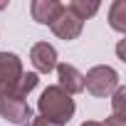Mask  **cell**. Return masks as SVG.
<instances>
[{
  "instance_id": "cell-1",
  "label": "cell",
  "mask_w": 126,
  "mask_h": 126,
  "mask_svg": "<svg viewBox=\"0 0 126 126\" xmlns=\"http://www.w3.org/2000/svg\"><path fill=\"white\" fill-rule=\"evenodd\" d=\"M37 109H40L45 121H49L52 126H62L74 114V99L54 84V87H47L42 92V96L37 99Z\"/></svg>"
},
{
  "instance_id": "cell-2",
  "label": "cell",
  "mask_w": 126,
  "mask_h": 126,
  "mask_svg": "<svg viewBox=\"0 0 126 126\" xmlns=\"http://www.w3.org/2000/svg\"><path fill=\"white\" fill-rule=\"evenodd\" d=\"M116 87H119V74L111 67L99 64L84 74V89H89V94H94V96H109V94H114Z\"/></svg>"
},
{
  "instance_id": "cell-3",
  "label": "cell",
  "mask_w": 126,
  "mask_h": 126,
  "mask_svg": "<svg viewBox=\"0 0 126 126\" xmlns=\"http://www.w3.org/2000/svg\"><path fill=\"white\" fill-rule=\"evenodd\" d=\"M22 77V62L13 52H0V94H13Z\"/></svg>"
},
{
  "instance_id": "cell-4",
  "label": "cell",
  "mask_w": 126,
  "mask_h": 126,
  "mask_svg": "<svg viewBox=\"0 0 126 126\" xmlns=\"http://www.w3.org/2000/svg\"><path fill=\"white\" fill-rule=\"evenodd\" d=\"M0 116L10 124H22L32 119V109L25 99L10 96V94H0Z\"/></svg>"
},
{
  "instance_id": "cell-5",
  "label": "cell",
  "mask_w": 126,
  "mask_h": 126,
  "mask_svg": "<svg viewBox=\"0 0 126 126\" xmlns=\"http://www.w3.org/2000/svg\"><path fill=\"white\" fill-rule=\"evenodd\" d=\"M49 27H52V32H54L57 37H62V40H77L79 32H82V27H84V22L64 8V10L59 13V17H57Z\"/></svg>"
},
{
  "instance_id": "cell-6",
  "label": "cell",
  "mask_w": 126,
  "mask_h": 126,
  "mask_svg": "<svg viewBox=\"0 0 126 126\" xmlns=\"http://www.w3.org/2000/svg\"><path fill=\"white\" fill-rule=\"evenodd\" d=\"M57 77H59V84H57V87L64 89L69 96L84 92V74H82L77 67L67 64V62H62V64H57Z\"/></svg>"
},
{
  "instance_id": "cell-7",
  "label": "cell",
  "mask_w": 126,
  "mask_h": 126,
  "mask_svg": "<svg viewBox=\"0 0 126 126\" xmlns=\"http://www.w3.org/2000/svg\"><path fill=\"white\" fill-rule=\"evenodd\" d=\"M30 59H32V64L37 72H45L49 74L54 67H57V49L47 42H37L32 49H30Z\"/></svg>"
},
{
  "instance_id": "cell-8",
  "label": "cell",
  "mask_w": 126,
  "mask_h": 126,
  "mask_svg": "<svg viewBox=\"0 0 126 126\" xmlns=\"http://www.w3.org/2000/svg\"><path fill=\"white\" fill-rule=\"evenodd\" d=\"M64 10V5L57 3V0H35L30 5V13H32V20L40 22V25H52L59 13Z\"/></svg>"
},
{
  "instance_id": "cell-9",
  "label": "cell",
  "mask_w": 126,
  "mask_h": 126,
  "mask_svg": "<svg viewBox=\"0 0 126 126\" xmlns=\"http://www.w3.org/2000/svg\"><path fill=\"white\" fill-rule=\"evenodd\" d=\"M67 10L72 13V15H77L82 22L87 20V17H92V15H96V10H99V3L96 0H72V3L67 5Z\"/></svg>"
},
{
  "instance_id": "cell-10",
  "label": "cell",
  "mask_w": 126,
  "mask_h": 126,
  "mask_svg": "<svg viewBox=\"0 0 126 126\" xmlns=\"http://www.w3.org/2000/svg\"><path fill=\"white\" fill-rule=\"evenodd\" d=\"M109 20H111V27L116 32H126V0H116L111 5Z\"/></svg>"
},
{
  "instance_id": "cell-11",
  "label": "cell",
  "mask_w": 126,
  "mask_h": 126,
  "mask_svg": "<svg viewBox=\"0 0 126 126\" xmlns=\"http://www.w3.org/2000/svg\"><path fill=\"white\" fill-rule=\"evenodd\" d=\"M37 82H40V79H37V74H32V72H30V74H22V77H20V82H17V87L13 89V94H10V96L25 99V96L37 87Z\"/></svg>"
},
{
  "instance_id": "cell-12",
  "label": "cell",
  "mask_w": 126,
  "mask_h": 126,
  "mask_svg": "<svg viewBox=\"0 0 126 126\" xmlns=\"http://www.w3.org/2000/svg\"><path fill=\"white\" fill-rule=\"evenodd\" d=\"M111 106H114V116L126 119V87H116V89H114Z\"/></svg>"
},
{
  "instance_id": "cell-13",
  "label": "cell",
  "mask_w": 126,
  "mask_h": 126,
  "mask_svg": "<svg viewBox=\"0 0 126 126\" xmlns=\"http://www.w3.org/2000/svg\"><path fill=\"white\" fill-rule=\"evenodd\" d=\"M101 126H126V119H119V116H109L106 119V124H101Z\"/></svg>"
},
{
  "instance_id": "cell-14",
  "label": "cell",
  "mask_w": 126,
  "mask_h": 126,
  "mask_svg": "<svg viewBox=\"0 0 126 126\" xmlns=\"http://www.w3.org/2000/svg\"><path fill=\"white\" fill-rule=\"evenodd\" d=\"M82 126H101V124H99V121H84Z\"/></svg>"
},
{
  "instance_id": "cell-15",
  "label": "cell",
  "mask_w": 126,
  "mask_h": 126,
  "mask_svg": "<svg viewBox=\"0 0 126 126\" xmlns=\"http://www.w3.org/2000/svg\"><path fill=\"white\" fill-rule=\"evenodd\" d=\"M3 8H8V3H0V10H3Z\"/></svg>"
}]
</instances>
